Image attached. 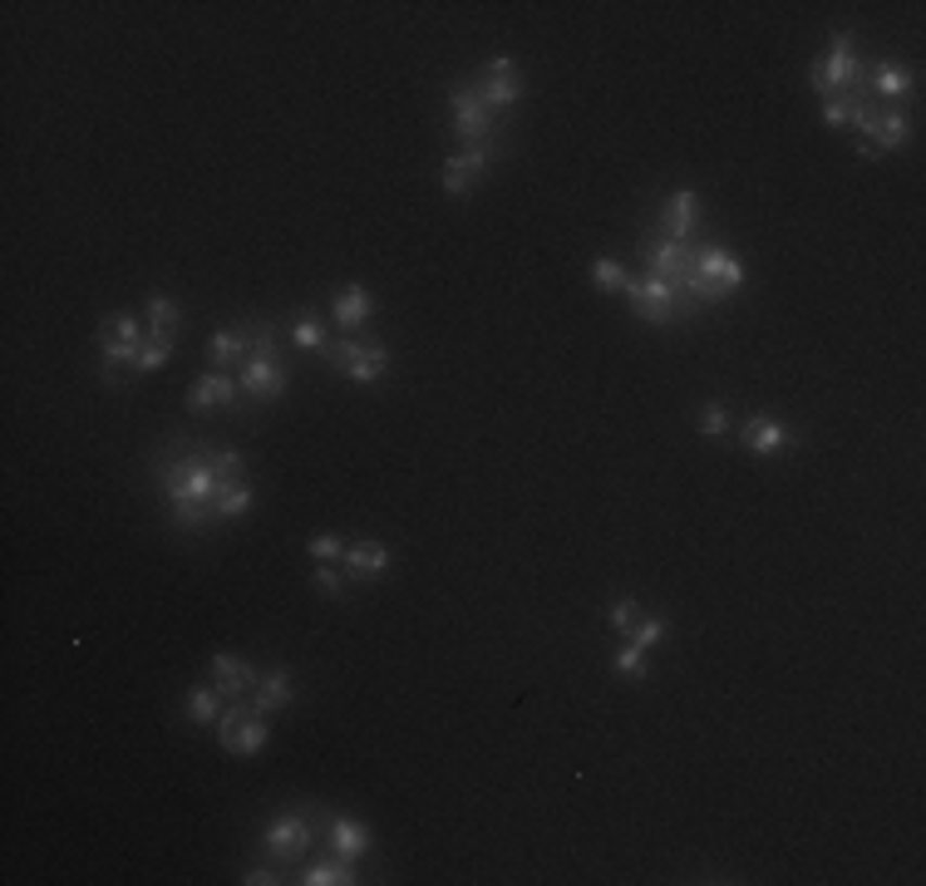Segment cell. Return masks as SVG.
I'll return each instance as SVG.
<instances>
[{"instance_id": "obj_19", "label": "cell", "mask_w": 926, "mask_h": 886, "mask_svg": "<svg viewBox=\"0 0 926 886\" xmlns=\"http://www.w3.org/2000/svg\"><path fill=\"white\" fill-rule=\"evenodd\" d=\"M370 310H375L370 291H365V286H355V281H351V286H345L341 296L330 300V321L341 325V331H355V325H365V321H370Z\"/></svg>"}, {"instance_id": "obj_25", "label": "cell", "mask_w": 926, "mask_h": 886, "mask_svg": "<svg viewBox=\"0 0 926 886\" xmlns=\"http://www.w3.org/2000/svg\"><path fill=\"white\" fill-rule=\"evenodd\" d=\"M867 94L887 99V104H897V99L912 94V75H906L902 65H877L873 79H867Z\"/></svg>"}, {"instance_id": "obj_28", "label": "cell", "mask_w": 926, "mask_h": 886, "mask_svg": "<svg viewBox=\"0 0 926 886\" xmlns=\"http://www.w3.org/2000/svg\"><path fill=\"white\" fill-rule=\"evenodd\" d=\"M143 321H149V331H178V325H182V306L173 296H149V306H143Z\"/></svg>"}, {"instance_id": "obj_22", "label": "cell", "mask_w": 926, "mask_h": 886, "mask_svg": "<svg viewBox=\"0 0 926 886\" xmlns=\"http://www.w3.org/2000/svg\"><path fill=\"white\" fill-rule=\"evenodd\" d=\"M223 699H227V694L217 690V684H192L188 699H182V709H188L192 724H203V729H207V724H217V719H223V709H227Z\"/></svg>"}, {"instance_id": "obj_23", "label": "cell", "mask_w": 926, "mask_h": 886, "mask_svg": "<svg viewBox=\"0 0 926 886\" xmlns=\"http://www.w3.org/2000/svg\"><path fill=\"white\" fill-rule=\"evenodd\" d=\"M246 350H252V325H242V331H217L207 341V364H242Z\"/></svg>"}, {"instance_id": "obj_26", "label": "cell", "mask_w": 926, "mask_h": 886, "mask_svg": "<svg viewBox=\"0 0 926 886\" xmlns=\"http://www.w3.org/2000/svg\"><path fill=\"white\" fill-rule=\"evenodd\" d=\"M168 355H173V331H149V341H143L139 360H134V370H139V374H153V370H163V364H168Z\"/></svg>"}, {"instance_id": "obj_36", "label": "cell", "mask_w": 926, "mask_h": 886, "mask_svg": "<svg viewBox=\"0 0 926 886\" xmlns=\"http://www.w3.org/2000/svg\"><path fill=\"white\" fill-rule=\"evenodd\" d=\"M310 581H316V591H326V596H341L351 577H345L335 562H316V577H310Z\"/></svg>"}, {"instance_id": "obj_4", "label": "cell", "mask_w": 926, "mask_h": 886, "mask_svg": "<svg viewBox=\"0 0 926 886\" xmlns=\"http://www.w3.org/2000/svg\"><path fill=\"white\" fill-rule=\"evenodd\" d=\"M626 300H631V310H636L640 321H650V325H671L675 316H681V300H675V286L665 277H640V281H631L626 286Z\"/></svg>"}, {"instance_id": "obj_7", "label": "cell", "mask_w": 926, "mask_h": 886, "mask_svg": "<svg viewBox=\"0 0 926 886\" xmlns=\"http://www.w3.org/2000/svg\"><path fill=\"white\" fill-rule=\"evenodd\" d=\"M330 360L341 364L345 380H355V385H375V380H384V374H390V350H384V345L341 341L335 350H330Z\"/></svg>"}, {"instance_id": "obj_9", "label": "cell", "mask_w": 926, "mask_h": 886, "mask_svg": "<svg viewBox=\"0 0 926 886\" xmlns=\"http://www.w3.org/2000/svg\"><path fill=\"white\" fill-rule=\"evenodd\" d=\"M489 158H493V143H469L464 153H454V158L444 163V193L448 197H464L473 188V178H479L483 168H489Z\"/></svg>"}, {"instance_id": "obj_33", "label": "cell", "mask_w": 926, "mask_h": 886, "mask_svg": "<svg viewBox=\"0 0 926 886\" xmlns=\"http://www.w3.org/2000/svg\"><path fill=\"white\" fill-rule=\"evenodd\" d=\"M306 556H310V562H341V556H345V537H335V532L310 537V542H306Z\"/></svg>"}, {"instance_id": "obj_20", "label": "cell", "mask_w": 926, "mask_h": 886, "mask_svg": "<svg viewBox=\"0 0 926 886\" xmlns=\"http://www.w3.org/2000/svg\"><path fill=\"white\" fill-rule=\"evenodd\" d=\"M291 705V670H267L262 680H256V690H252V709L256 715H277V709H287Z\"/></svg>"}, {"instance_id": "obj_8", "label": "cell", "mask_w": 926, "mask_h": 886, "mask_svg": "<svg viewBox=\"0 0 926 886\" xmlns=\"http://www.w3.org/2000/svg\"><path fill=\"white\" fill-rule=\"evenodd\" d=\"M262 847H267L271 857H281V862H296V857H306V847H310V818H306V812H281V818H271L267 833H262Z\"/></svg>"}, {"instance_id": "obj_37", "label": "cell", "mask_w": 926, "mask_h": 886, "mask_svg": "<svg viewBox=\"0 0 926 886\" xmlns=\"http://www.w3.org/2000/svg\"><path fill=\"white\" fill-rule=\"evenodd\" d=\"M848 114H852V89H848V94H833L828 104H823V124H828V129H842V124H848Z\"/></svg>"}, {"instance_id": "obj_5", "label": "cell", "mask_w": 926, "mask_h": 886, "mask_svg": "<svg viewBox=\"0 0 926 886\" xmlns=\"http://www.w3.org/2000/svg\"><path fill=\"white\" fill-rule=\"evenodd\" d=\"M143 321L139 316H128V310H114L104 316V331H99V350H104V364H134L143 350Z\"/></svg>"}, {"instance_id": "obj_12", "label": "cell", "mask_w": 926, "mask_h": 886, "mask_svg": "<svg viewBox=\"0 0 926 886\" xmlns=\"http://www.w3.org/2000/svg\"><path fill=\"white\" fill-rule=\"evenodd\" d=\"M906 139H912V118H906L902 108H877V124L867 129L863 143L877 153V158H883V153H897V149H902Z\"/></svg>"}, {"instance_id": "obj_15", "label": "cell", "mask_w": 926, "mask_h": 886, "mask_svg": "<svg viewBox=\"0 0 926 886\" xmlns=\"http://www.w3.org/2000/svg\"><path fill=\"white\" fill-rule=\"evenodd\" d=\"M788 444H794V434H788L784 424H778V419H749L745 424V449L754 453V459H774V453H784Z\"/></svg>"}, {"instance_id": "obj_31", "label": "cell", "mask_w": 926, "mask_h": 886, "mask_svg": "<svg viewBox=\"0 0 926 886\" xmlns=\"http://www.w3.org/2000/svg\"><path fill=\"white\" fill-rule=\"evenodd\" d=\"M665 635H671V620H665V616H646V620H636V626H631L626 641L640 645V651H656Z\"/></svg>"}, {"instance_id": "obj_2", "label": "cell", "mask_w": 926, "mask_h": 886, "mask_svg": "<svg viewBox=\"0 0 926 886\" xmlns=\"http://www.w3.org/2000/svg\"><path fill=\"white\" fill-rule=\"evenodd\" d=\"M237 385H242L252 399H281L287 395V364H281V355H277L271 325H252V350H246V360H242Z\"/></svg>"}, {"instance_id": "obj_27", "label": "cell", "mask_w": 926, "mask_h": 886, "mask_svg": "<svg viewBox=\"0 0 926 886\" xmlns=\"http://www.w3.org/2000/svg\"><path fill=\"white\" fill-rule=\"evenodd\" d=\"M592 286H597L601 296H617V291L631 286V277H626V267H621L617 257H597L592 261Z\"/></svg>"}, {"instance_id": "obj_30", "label": "cell", "mask_w": 926, "mask_h": 886, "mask_svg": "<svg viewBox=\"0 0 926 886\" xmlns=\"http://www.w3.org/2000/svg\"><path fill=\"white\" fill-rule=\"evenodd\" d=\"M246 508H252V488H246V478H237V483H223V492H217V517H242Z\"/></svg>"}, {"instance_id": "obj_3", "label": "cell", "mask_w": 926, "mask_h": 886, "mask_svg": "<svg viewBox=\"0 0 926 886\" xmlns=\"http://www.w3.org/2000/svg\"><path fill=\"white\" fill-rule=\"evenodd\" d=\"M852 85H858V35L838 30L828 44V60L813 65V89L823 99H833V94H848Z\"/></svg>"}, {"instance_id": "obj_16", "label": "cell", "mask_w": 926, "mask_h": 886, "mask_svg": "<svg viewBox=\"0 0 926 886\" xmlns=\"http://www.w3.org/2000/svg\"><path fill=\"white\" fill-rule=\"evenodd\" d=\"M207 670H213V684L227 694V699H242V694L256 690V680H262V675H256L246 660H237V655H213Z\"/></svg>"}, {"instance_id": "obj_17", "label": "cell", "mask_w": 926, "mask_h": 886, "mask_svg": "<svg viewBox=\"0 0 926 886\" xmlns=\"http://www.w3.org/2000/svg\"><path fill=\"white\" fill-rule=\"evenodd\" d=\"M232 395H237V380L223 370H213L188 389V414H207V409H217V405H232Z\"/></svg>"}, {"instance_id": "obj_29", "label": "cell", "mask_w": 926, "mask_h": 886, "mask_svg": "<svg viewBox=\"0 0 926 886\" xmlns=\"http://www.w3.org/2000/svg\"><path fill=\"white\" fill-rule=\"evenodd\" d=\"M291 341H296L301 350H326V345H330V335H326V325H320V316H310V310H301L296 321H291Z\"/></svg>"}, {"instance_id": "obj_24", "label": "cell", "mask_w": 926, "mask_h": 886, "mask_svg": "<svg viewBox=\"0 0 926 886\" xmlns=\"http://www.w3.org/2000/svg\"><path fill=\"white\" fill-rule=\"evenodd\" d=\"M301 886H355L360 876H355L351 862H341V857H330V862H306V872L296 876Z\"/></svg>"}, {"instance_id": "obj_10", "label": "cell", "mask_w": 926, "mask_h": 886, "mask_svg": "<svg viewBox=\"0 0 926 886\" xmlns=\"http://www.w3.org/2000/svg\"><path fill=\"white\" fill-rule=\"evenodd\" d=\"M695 227H700V193L681 188V193H671L660 203V232L671 236V242H690Z\"/></svg>"}, {"instance_id": "obj_11", "label": "cell", "mask_w": 926, "mask_h": 886, "mask_svg": "<svg viewBox=\"0 0 926 886\" xmlns=\"http://www.w3.org/2000/svg\"><path fill=\"white\" fill-rule=\"evenodd\" d=\"M341 566H345V577L351 581H375L394 566V552L384 542H351L341 556Z\"/></svg>"}, {"instance_id": "obj_13", "label": "cell", "mask_w": 926, "mask_h": 886, "mask_svg": "<svg viewBox=\"0 0 926 886\" xmlns=\"http://www.w3.org/2000/svg\"><path fill=\"white\" fill-rule=\"evenodd\" d=\"M267 744H271V724H267V715H256V709L237 719V729L223 739V748L232 758H252V754H262Z\"/></svg>"}, {"instance_id": "obj_38", "label": "cell", "mask_w": 926, "mask_h": 886, "mask_svg": "<svg viewBox=\"0 0 926 886\" xmlns=\"http://www.w3.org/2000/svg\"><path fill=\"white\" fill-rule=\"evenodd\" d=\"M242 882H246V886H277V882H281V876H277V872H271V866H252V872H246V876H242Z\"/></svg>"}, {"instance_id": "obj_18", "label": "cell", "mask_w": 926, "mask_h": 886, "mask_svg": "<svg viewBox=\"0 0 926 886\" xmlns=\"http://www.w3.org/2000/svg\"><path fill=\"white\" fill-rule=\"evenodd\" d=\"M700 271L724 291V296H730V291H739V286H745V277H749L745 261H735L724 246H705V252H700Z\"/></svg>"}, {"instance_id": "obj_35", "label": "cell", "mask_w": 926, "mask_h": 886, "mask_svg": "<svg viewBox=\"0 0 926 886\" xmlns=\"http://www.w3.org/2000/svg\"><path fill=\"white\" fill-rule=\"evenodd\" d=\"M611 630H621V635H631V626H636V596H611V611H607Z\"/></svg>"}, {"instance_id": "obj_14", "label": "cell", "mask_w": 926, "mask_h": 886, "mask_svg": "<svg viewBox=\"0 0 926 886\" xmlns=\"http://www.w3.org/2000/svg\"><path fill=\"white\" fill-rule=\"evenodd\" d=\"M326 837H330V857H341V862H355V857L370 852V827L355 818H330Z\"/></svg>"}, {"instance_id": "obj_21", "label": "cell", "mask_w": 926, "mask_h": 886, "mask_svg": "<svg viewBox=\"0 0 926 886\" xmlns=\"http://www.w3.org/2000/svg\"><path fill=\"white\" fill-rule=\"evenodd\" d=\"M473 89H479V99H483V108H489V114H508V108L522 99L518 75H489V69H483V79Z\"/></svg>"}, {"instance_id": "obj_34", "label": "cell", "mask_w": 926, "mask_h": 886, "mask_svg": "<svg viewBox=\"0 0 926 886\" xmlns=\"http://www.w3.org/2000/svg\"><path fill=\"white\" fill-rule=\"evenodd\" d=\"M700 434L705 438H724V434H730V409H724L720 399L700 409Z\"/></svg>"}, {"instance_id": "obj_1", "label": "cell", "mask_w": 926, "mask_h": 886, "mask_svg": "<svg viewBox=\"0 0 926 886\" xmlns=\"http://www.w3.org/2000/svg\"><path fill=\"white\" fill-rule=\"evenodd\" d=\"M223 473H217L213 453H188V459L163 468V492L173 502V517L182 527H203L207 513H217V492H223Z\"/></svg>"}, {"instance_id": "obj_6", "label": "cell", "mask_w": 926, "mask_h": 886, "mask_svg": "<svg viewBox=\"0 0 926 886\" xmlns=\"http://www.w3.org/2000/svg\"><path fill=\"white\" fill-rule=\"evenodd\" d=\"M448 114H454V133L464 143H489L493 114L483 108V99H479V89H473V85H454V89H448Z\"/></svg>"}, {"instance_id": "obj_32", "label": "cell", "mask_w": 926, "mask_h": 886, "mask_svg": "<svg viewBox=\"0 0 926 886\" xmlns=\"http://www.w3.org/2000/svg\"><path fill=\"white\" fill-rule=\"evenodd\" d=\"M611 670H617L621 680H646V651H640V645H621V651L611 655Z\"/></svg>"}]
</instances>
